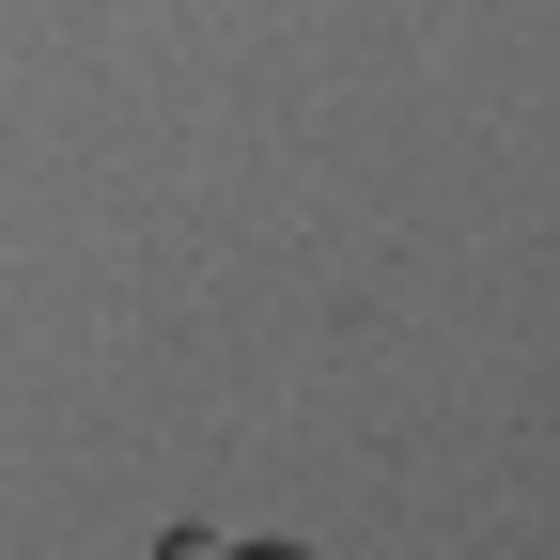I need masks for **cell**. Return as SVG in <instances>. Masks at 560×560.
Returning <instances> with one entry per match:
<instances>
[{
    "label": "cell",
    "instance_id": "1",
    "mask_svg": "<svg viewBox=\"0 0 560 560\" xmlns=\"http://www.w3.org/2000/svg\"><path fill=\"white\" fill-rule=\"evenodd\" d=\"M156 560H234V545L219 529H156Z\"/></svg>",
    "mask_w": 560,
    "mask_h": 560
},
{
    "label": "cell",
    "instance_id": "2",
    "mask_svg": "<svg viewBox=\"0 0 560 560\" xmlns=\"http://www.w3.org/2000/svg\"><path fill=\"white\" fill-rule=\"evenodd\" d=\"M234 560H312V545H234Z\"/></svg>",
    "mask_w": 560,
    "mask_h": 560
}]
</instances>
